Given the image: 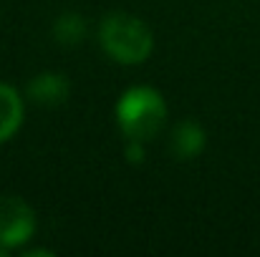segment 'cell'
<instances>
[{
	"instance_id": "6da1fadb",
	"label": "cell",
	"mask_w": 260,
	"mask_h": 257,
	"mask_svg": "<svg viewBox=\"0 0 260 257\" xmlns=\"http://www.w3.org/2000/svg\"><path fill=\"white\" fill-rule=\"evenodd\" d=\"M99 43L111 61L137 66L152 56L154 35L144 20L129 13H109L99 25Z\"/></svg>"
},
{
	"instance_id": "7a4b0ae2",
	"label": "cell",
	"mask_w": 260,
	"mask_h": 257,
	"mask_svg": "<svg viewBox=\"0 0 260 257\" xmlns=\"http://www.w3.org/2000/svg\"><path fill=\"white\" fill-rule=\"evenodd\" d=\"M116 124L126 139L152 141L165 121H167V103L165 96L152 86H132L116 101Z\"/></svg>"
},
{
	"instance_id": "3957f363",
	"label": "cell",
	"mask_w": 260,
	"mask_h": 257,
	"mask_svg": "<svg viewBox=\"0 0 260 257\" xmlns=\"http://www.w3.org/2000/svg\"><path fill=\"white\" fill-rule=\"evenodd\" d=\"M36 232V214L15 194H0V245L10 252L23 247Z\"/></svg>"
},
{
	"instance_id": "277c9868",
	"label": "cell",
	"mask_w": 260,
	"mask_h": 257,
	"mask_svg": "<svg viewBox=\"0 0 260 257\" xmlns=\"http://www.w3.org/2000/svg\"><path fill=\"white\" fill-rule=\"evenodd\" d=\"M25 93L28 98L36 103V106H46V108H56L61 103H66L69 93H71V84L63 74H56V71H43V74H36L28 86H25Z\"/></svg>"
},
{
	"instance_id": "5b68a950",
	"label": "cell",
	"mask_w": 260,
	"mask_h": 257,
	"mask_svg": "<svg viewBox=\"0 0 260 257\" xmlns=\"http://www.w3.org/2000/svg\"><path fill=\"white\" fill-rule=\"evenodd\" d=\"M207 144L205 129L197 121H179L172 129V139H170V149H172L174 159L187 162L194 159Z\"/></svg>"
},
{
	"instance_id": "8992f818",
	"label": "cell",
	"mask_w": 260,
	"mask_h": 257,
	"mask_svg": "<svg viewBox=\"0 0 260 257\" xmlns=\"http://www.w3.org/2000/svg\"><path fill=\"white\" fill-rule=\"evenodd\" d=\"M23 124V98L10 84H0V144L8 141Z\"/></svg>"
},
{
	"instance_id": "52a82bcc",
	"label": "cell",
	"mask_w": 260,
	"mask_h": 257,
	"mask_svg": "<svg viewBox=\"0 0 260 257\" xmlns=\"http://www.w3.org/2000/svg\"><path fill=\"white\" fill-rule=\"evenodd\" d=\"M86 20L79 13H63L53 23V41L58 46H79L86 38Z\"/></svg>"
},
{
	"instance_id": "ba28073f",
	"label": "cell",
	"mask_w": 260,
	"mask_h": 257,
	"mask_svg": "<svg viewBox=\"0 0 260 257\" xmlns=\"http://www.w3.org/2000/svg\"><path fill=\"white\" fill-rule=\"evenodd\" d=\"M124 154L132 164H142L147 152H144V141H137V139H126V146H124Z\"/></svg>"
},
{
	"instance_id": "9c48e42d",
	"label": "cell",
	"mask_w": 260,
	"mask_h": 257,
	"mask_svg": "<svg viewBox=\"0 0 260 257\" xmlns=\"http://www.w3.org/2000/svg\"><path fill=\"white\" fill-rule=\"evenodd\" d=\"M5 252H8V250H5V247L0 245V257H5Z\"/></svg>"
}]
</instances>
